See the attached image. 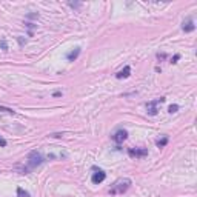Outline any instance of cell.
<instances>
[{
	"label": "cell",
	"mask_w": 197,
	"mask_h": 197,
	"mask_svg": "<svg viewBox=\"0 0 197 197\" xmlns=\"http://www.w3.org/2000/svg\"><path fill=\"white\" fill-rule=\"evenodd\" d=\"M182 29H183L185 33H191V31H194V29H196V25H194V22H193L191 18H188L186 22H183Z\"/></svg>",
	"instance_id": "obj_7"
},
{
	"label": "cell",
	"mask_w": 197,
	"mask_h": 197,
	"mask_svg": "<svg viewBox=\"0 0 197 197\" xmlns=\"http://www.w3.org/2000/svg\"><path fill=\"white\" fill-rule=\"evenodd\" d=\"M0 111H3V112H8V114H16V111H14V109H11V108L0 106Z\"/></svg>",
	"instance_id": "obj_12"
},
{
	"label": "cell",
	"mask_w": 197,
	"mask_h": 197,
	"mask_svg": "<svg viewBox=\"0 0 197 197\" xmlns=\"http://www.w3.org/2000/svg\"><path fill=\"white\" fill-rule=\"evenodd\" d=\"M0 45H2V49H3V51H8V46H6V42H5V40H2Z\"/></svg>",
	"instance_id": "obj_14"
},
{
	"label": "cell",
	"mask_w": 197,
	"mask_h": 197,
	"mask_svg": "<svg viewBox=\"0 0 197 197\" xmlns=\"http://www.w3.org/2000/svg\"><path fill=\"white\" fill-rule=\"evenodd\" d=\"M157 59H165V54H157Z\"/></svg>",
	"instance_id": "obj_17"
},
{
	"label": "cell",
	"mask_w": 197,
	"mask_h": 197,
	"mask_svg": "<svg viewBox=\"0 0 197 197\" xmlns=\"http://www.w3.org/2000/svg\"><path fill=\"white\" fill-rule=\"evenodd\" d=\"M165 100H166L165 97H160V99H156V100H153V102H148V103H146L148 114H149V116H156V114H157V111H159L157 106L162 105V103H165Z\"/></svg>",
	"instance_id": "obj_3"
},
{
	"label": "cell",
	"mask_w": 197,
	"mask_h": 197,
	"mask_svg": "<svg viewBox=\"0 0 197 197\" xmlns=\"http://www.w3.org/2000/svg\"><path fill=\"white\" fill-rule=\"evenodd\" d=\"M128 154L132 159H142L148 156V149L146 148H128Z\"/></svg>",
	"instance_id": "obj_4"
},
{
	"label": "cell",
	"mask_w": 197,
	"mask_h": 197,
	"mask_svg": "<svg viewBox=\"0 0 197 197\" xmlns=\"http://www.w3.org/2000/svg\"><path fill=\"white\" fill-rule=\"evenodd\" d=\"M126 137H128V131H126V129H119V131L114 132L112 140H114L116 143H123L126 140Z\"/></svg>",
	"instance_id": "obj_6"
},
{
	"label": "cell",
	"mask_w": 197,
	"mask_h": 197,
	"mask_svg": "<svg viewBox=\"0 0 197 197\" xmlns=\"http://www.w3.org/2000/svg\"><path fill=\"white\" fill-rule=\"evenodd\" d=\"M179 59H180V55H179V54H176V55L173 57V60H171V63H176V62H177Z\"/></svg>",
	"instance_id": "obj_15"
},
{
	"label": "cell",
	"mask_w": 197,
	"mask_h": 197,
	"mask_svg": "<svg viewBox=\"0 0 197 197\" xmlns=\"http://www.w3.org/2000/svg\"><path fill=\"white\" fill-rule=\"evenodd\" d=\"M43 162H45V157L42 156V153H39V151H31V153L28 154V166L22 169V171H23L22 174H28V171H29L31 168L40 166Z\"/></svg>",
	"instance_id": "obj_1"
},
{
	"label": "cell",
	"mask_w": 197,
	"mask_h": 197,
	"mask_svg": "<svg viewBox=\"0 0 197 197\" xmlns=\"http://www.w3.org/2000/svg\"><path fill=\"white\" fill-rule=\"evenodd\" d=\"M92 171H94V174H92V177H91V180H92V183L94 185H99V183H102L103 180L106 179V174H105V171H102V169H99V168H92Z\"/></svg>",
	"instance_id": "obj_5"
},
{
	"label": "cell",
	"mask_w": 197,
	"mask_h": 197,
	"mask_svg": "<svg viewBox=\"0 0 197 197\" xmlns=\"http://www.w3.org/2000/svg\"><path fill=\"white\" fill-rule=\"evenodd\" d=\"M79 54H80V48H79V46H75L72 51H70V53L66 54V59H68L70 62H74V60L79 57Z\"/></svg>",
	"instance_id": "obj_8"
},
{
	"label": "cell",
	"mask_w": 197,
	"mask_h": 197,
	"mask_svg": "<svg viewBox=\"0 0 197 197\" xmlns=\"http://www.w3.org/2000/svg\"><path fill=\"white\" fill-rule=\"evenodd\" d=\"M129 72H131V68H129V66H125L122 71H119L116 74V77H117V79H126V77H129Z\"/></svg>",
	"instance_id": "obj_9"
},
{
	"label": "cell",
	"mask_w": 197,
	"mask_h": 197,
	"mask_svg": "<svg viewBox=\"0 0 197 197\" xmlns=\"http://www.w3.org/2000/svg\"><path fill=\"white\" fill-rule=\"evenodd\" d=\"M131 186V180L129 179H119L109 189V194L111 196H119V194H123L129 189Z\"/></svg>",
	"instance_id": "obj_2"
},
{
	"label": "cell",
	"mask_w": 197,
	"mask_h": 197,
	"mask_svg": "<svg viewBox=\"0 0 197 197\" xmlns=\"http://www.w3.org/2000/svg\"><path fill=\"white\" fill-rule=\"evenodd\" d=\"M168 143V137H163V139H159V140H157V142H156V145H157V146H159V148H163V146H165V145Z\"/></svg>",
	"instance_id": "obj_11"
},
{
	"label": "cell",
	"mask_w": 197,
	"mask_h": 197,
	"mask_svg": "<svg viewBox=\"0 0 197 197\" xmlns=\"http://www.w3.org/2000/svg\"><path fill=\"white\" fill-rule=\"evenodd\" d=\"M177 109H179L177 105H171V106L168 108V112H171V114H173V112H177Z\"/></svg>",
	"instance_id": "obj_13"
},
{
	"label": "cell",
	"mask_w": 197,
	"mask_h": 197,
	"mask_svg": "<svg viewBox=\"0 0 197 197\" xmlns=\"http://www.w3.org/2000/svg\"><path fill=\"white\" fill-rule=\"evenodd\" d=\"M17 196L18 197H31V194L28 191H25L23 188H17Z\"/></svg>",
	"instance_id": "obj_10"
},
{
	"label": "cell",
	"mask_w": 197,
	"mask_h": 197,
	"mask_svg": "<svg viewBox=\"0 0 197 197\" xmlns=\"http://www.w3.org/2000/svg\"><path fill=\"white\" fill-rule=\"evenodd\" d=\"M0 146H6V140L0 137Z\"/></svg>",
	"instance_id": "obj_16"
}]
</instances>
